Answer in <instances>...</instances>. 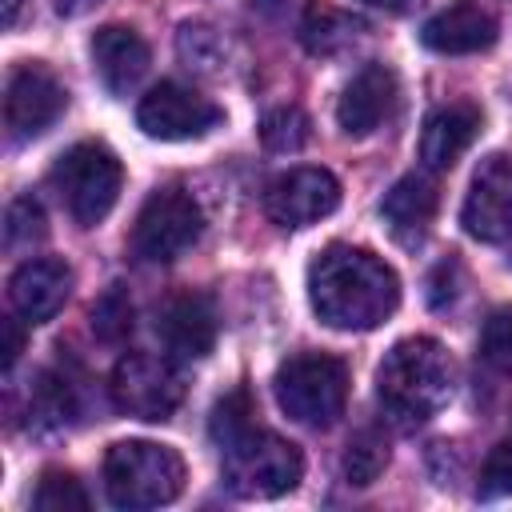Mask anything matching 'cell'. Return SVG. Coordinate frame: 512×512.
Wrapping results in <instances>:
<instances>
[{
	"label": "cell",
	"mask_w": 512,
	"mask_h": 512,
	"mask_svg": "<svg viewBox=\"0 0 512 512\" xmlns=\"http://www.w3.org/2000/svg\"><path fill=\"white\" fill-rule=\"evenodd\" d=\"M312 312L340 332H372L400 304V276L368 248L328 244L308 264Z\"/></svg>",
	"instance_id": "cell-1"
},
{
	"label": "cell",
	"mask_w": 512,
	"mask_h": 512,
	"mask_svg": "<svg viewBox=\"0 0 512 512\" xmlns=\"http://www.w3.org/2000/svg\"><path fill=\"white\" fill-rule=\"evenodd\" d=\"M456 392V360L432 336L396 340L376 368V400L388 416L420 424L436 416Z\"/></svg>",
	"instance_id": "cell-2"
},
{
	"label": "cell",
	"mask_w": 512,
	"mask_h": 512,
	"mask_svg": "<svg viewBox=\"0 0 512 512\" xmlns=\"http://www.w3.org/2000/svg\"><path fill=\"white\" fill-rule=\"evenodd\" d=\"M104 492L128 512L172 504L184 492V460L156 440H120L104 456Z\"/></svg>",
	"instance_id": "cell-3"
},
{
	"label": "cell",
	"mask_w": 512,
	"mask_h": 512,
	"mask_svg": "<svg viewBox=\"0 0 512 512\" xmlns=\"http://www.w3.org/2000/svg\"><path fill=\"white\" fill-rule=\"evenodd\" d=\"M276 404L304 428H328L348 404V368L328 352H296L272 376Z\"/></svg>",
	"instance_id": "cell-4"
},
{
	"label": "cell",
	"mask_w": 512,
	"mask_h": 512,
	"mask_svg": "<svg viewBox=\"0 0 512 512\" xmlns=\"http://www.w3.org/2000/svg\"><path fill=\"white\" fill-rule=\"evenodd\" d=\"M220 452H224V464H220L224 484L240 500H276V496L292 492L304 472L300 448L264 428H248Z\"/></svg>",
	"instance_id": "cell-5"
},
{
	"label": "cell",
	"mask_w": 512,
	"mask_h": 512,
	"mask_svg": "<svg viewBox=\"0 0 512 512\" xmlns=\"http://www.w3.org/2000/svg\"><path fill=\"white\" fill-rule=\"evenodd\" d=\"M48 184L56 188L68 216L80 228H92L116 208L120 188H124V168L112 148L88 140V144H72L68 152L56 156Z\"/></svg>",
	"instance_id": "cell-6"
},
{
	"label": "cell",
	"mask_w": 512,
	"mask_h": 512,
	"mask_svg": "<svg viewBox=\"0 0 512 512\" xmlns=\"http://www.w3.org/2000/svg\"><path fill=\"white\" fill-rule=\"evenodd\" d=\"M204 232V212L184 188H156L132 224V252L144 264L180 260Z\"/></svg>",
	"instance_id": "cell-7"
},
{
	"label": "cell",
	"mask_w": 512,
	"mask_h": 512,
	"mask_svg": "<svg viewBox=\"0 0 512 512\" xmlns=\"http://www.w3.org/2000/svg\"><path fill=\"white\" fill-rule=\"evenodd\" d=\"M112 400L136 420H168L184 400V376L168 356L124 352L112 368Z\"/></svg>",
	"instance_id": "cell-8"
},
{
	"label": "cell",
	"mask_w": 512,
	"mask_h": 512,
	"mask_svg": "<svg viewBox=\"0 0 512 512\" xmlns=\"http://www.w3.org/2000/svg\"><path fill=\"white\" fill-rule=\"evenodd\" d=\"M64 108H68V92L44 64L28 60V64H16L8 72V84H4V128H8L12 144L44 136L60 120Z\"/></svg>",
	"instance_id": "cell-9"
},
{
	"label": "cell",
	"mask_w": 512,
	"mask_h": 512,
	"mask_svg": "<svg viewBox=\"0 0 512 512\" xmlns=\"http://www.w3.org/2000/svg\"><path fill=\"white\" fill-rule=\"evenodd\" d=\"M460 224L480 244H504L512 236V156L492 152L476 164Z\"/></svg>",
	"instance_id": "cell-10"
},
{
	"label": "cell",
	"mask_w": 512,
	"mask_h": 512,
	"mask_svg": "<svg viewBox=\"0 0 512 512\" xmlns=\"http://www.w3.org/2000/svg\"><path fill=\"white\" fill-rule=\"evenodd\" d=\"M220 120H224V112L208 96H200L184 84H172V80L156 84L136 104V124L152 140H200L212 128H220Z\"/></svg>",
	"instance_id": "cell-11"
},
{
	"label": "cell",
	"mask_w": 512,
	"mask_h": 512,
	"mask_svg": "<svg viewBox=\"0 0 512 512\" xmlns=\"http://www.w3.org/2000/svg\"><path fill=\"white\" fill-rule=\"evenodd\" d=\"M340 208V180L328 168H288L264 192V212L280 228H308Z\"/></svg>",
	"instance_id": "cell-12"
},
{
	"label": "cell",
	"mask_w": 512,
	"mask_h": 512,
	"mask_svg": "<svg viewBox=\"0 0 512 512\" xmlns=\"http://www.w3.org/2000/svg\"><path fill=\"white\" fill-rule=\"evenodd\" d=\"M396 100H400V80L388 64H364L340 92V104H336V124L344 136L352 140H364L372 136L392 112H396Z\"/></svg>",
	"instance_id": "cell-13"
},
{
	"label": "cell",
	"mask_w": 512,
	"mask_h": 512,
	"mask_svg": "<svg viewBox=\"0 0 512 512\" xmlns=\"http://www.w3.org/2000/svg\"><path fill=\"white\" fill-rule=\"evenodd\" d=\"M72 292V268L56 256L24 260L8 280V300L24 324H48Z\"/></svg>",
	"instance_id": "cell-14"
},
{
	"label": "cell",
	"mask_w": 512,
	"mask_h": 512,
	"mask_svg": "<svg viewBox=\"0 0 512 512\" xmlns=\"http://www.w3.org/2000/svg\"><path fill=\"white\" fill-rule=\"evenodd\" d=\"M496 36H500L496 16L488 8H480V4H472V0H456V4L440 8L420 28L424 48H432L440 56H472V52H484V48L496 44Z\"/></svg>",
	"instance_id": "cell-15"
},
{
	"label": "cell",
	"mask_w": 512,
	"mask_h": 512,
	"mask_svg": "<svg viewBox=\"0 0 512 512\" xmlns=\"http://www.w3.org/2000/svg\"><path fill=\"white\" fill-rule=\"evenodd\" d=\"M156 332L176 360H204L216 344V308L204 292H180L160 308Z\"/></svg>",
	"instance_id": "cell-16"
},
{
	"label": "cell",
	"mask_w": 512,
	"mask_h": 512,
	"mask_svg": "<svg viewBox=\"0 0 512 512\" xmlns=\"http://www.w3.org/2000/svg\"><path fill=\"white\" fill-rule=\"evenodd\" d=\"M480 104L472 100H452L444 108H436L428 120H424V132H420V160L428 172H448L468 148L472 140L480 136Z\"/></svg>",
	"instance_id": "cell-17"
},
{
	"label": "cell",
	"mask_w": 512,
	"mask_h": 512,
	"mask_svg": "<svg viewBox=\"0 0 512 512\" xmlns=\"http://www.w3.org/2000/svg\"><path fill=\"white\" fill-rule=\"evenodd\" d=\"M92 64H96L100 84L112 96H128L144 80V72L152 64V52L140 40V32H132L124 24H104L92 36Z\"/></svg>",
	"instance_id": "cell-18"
},
{
	"label": "cell",
	"mask_w": 512,
	"mask_h": 512,
	"mask_svg": "<svg viewBox=\"0 0 512 512\" xmlns=\"http://www.w3.org/2000/svg\"><path fill=\"white\" fill-rule=\"evenodd\" d=\"M436 204H440L436 180H432L428 172H408V176H400V180L384 192L380 216H384L392 240H400V244L412 248V244H420V240L428 236V228H432V220H436Z\"/></svg>",
	"instance_id": "cell-19"
},
{
	"label": "cell",
	"mask_w": 512,
	"mask_h": 512,
	"mask_svg": "<svg viewBox=\"0 0 512 512\" xmlns=\"http://www.w3.org/2000/svg\"><path fill=\"white\" fill-rule=\"evenodd\" d=\"M364 32V24L344 12V8H332L324 0H312L300 16V44L312 52V56H336L344 52L356 36Z\"/></svg>",
	"instance_id": "cell-20"
},
{
	"label": "cell",
	"mask_w": 512,
	"mask_h": 512,
	"mask_svg": "<svg viewBox=\"0 0 512 512\" xmlns=\"http://www.w3.org/2000/svg\"><path fill=\"white\" fill-rule=\"evenodd\" d=\"M340 468H344V480H348V484L368 488V484L388 468V440H384L380 432H372V428L356 432V436L348 440V448H344Z\"/></svg>",
	"instance_id": "cell-21"
},
{
	"label": "cell",
	"mask_w": 512,
	"mask_h": 512,
	"mask_svg": "<svg viewBox=\"0 0 512 512\" xmlns=\"http://www.w3.org/2000/svg\"><path fill=\"white\" fill-rule=\"evenodd\" d=\"M312 136V120L296 104H280L260 120V140L268 152H300Z\"/></svg>",
	"instance_id": "cell-22"
},
{
	"label": "cell",
	"mask_w": 512,
	"mask_h": 512,
	"mask_svg": "<svg viewBox=\"0 0 512 512\" xmlns=\"http://www.w3.org/2000/svg\"><path fill=\"white\" fill-rule=\"evenodd\" d=\"M252 416H256L252 392H248V388H232L224 400H216V408H212V416H208V432H212V440L224 448V444H232L236 436H244L248 428H256Z\"/></svg>",
	"instance_id": "cell-23"
},
{
	"label": "cell",
	"mask_w": 512,
	"mask_h": 512,
	"mask_svg": "<svg viewBox=\"0 0 512 512\" xmlns=\"http://www.w3.org/2000/svg\"><path fill=\"white\" fill-rule=\"evenodd\" d=\"M32 508L36 512H84L88 508V492L72 472L48 468L32 492Z\"/></svg>",
	"instance_id": "cell-24"
},
{
	"label": "cell",
	"mask_w": 512,
	"mask_h": 512,
	"mask_svg": "<svg viewBox=\"0 0 512 512\" xmlns=\"http://www.w3.org/2000/svg\"><path fill=\"white\" fill-rule=\"evenodd\" d=\"M44 232H48L44 228V208L32 196H20V200L8 204V212H4V248H12V252L32 248V244L44 240Z\"/></svg>",
	"instance_id": "cell-25"
},
{
	"label": "cell",
	"mask_w": 512,
	"mask_h": 512,
	"mask_svg": "<svg viewBox=\"0 0 512 512\" xmlns=\"http://www.w3.org/2000/svg\"><path fill=\"white\" fill-rule=\"evenodd\" d=\"M92 332H96L100 340H108V344H116V340H124V336L132 332V300L124 296L120 284H112V288L92 304Z\"/></svg>",
	"instance_id": "cell-26"
},
{
	"label": "cell",
	"mask_w": 512,
	"mask_h": 512,
	"mask_svg": "<svg viewBox=\"0 0 512 512\" xmlns=\"http://www.w3.org/2000/svg\"><path fill=\"white\" fill-rule=\"evenodd\" d=\"M480 356L492 368L512 372V304L508 308H496L484 320V328H480Z\"/></svg>",
	"instance_id": "cell-27"
},
{
	"label": "cell",
	"mask_w": 512,
	"mask_h": 512,
	"mask_svg": "<svg viewBox=\"0 0 512 512\" xmlns=\"http://www.w3.org/2000/svg\"><path fill=\"white\" fill-rule=\"evenodd\" d=\"M32 416H36V424L60 428V424L72 416V388H68V380L40 376L36 396H32Z\"/></svg>",
	"instance_id": "cell-28"
},
{
	"label": "cell",
	"mask_w": 512,
	"mask_h": 512,
	"mask_svg": "<svg viewBox=\"0 0 512 512\" xmlns=\"http://www.w3.org/2000/svg\"><path fill=\"white\" fill-rule=\"evenodd\" d=\"M476 492L484 500H500V496H512V440L496 444L484 464H480V480H476Z\"/></svg>",
	"instance_id": "cell-29"
},
{
	"label": "cell",
	"mask_w": 512,
	"mask_h": 512,
	"mask_svg": "<svg viewBox=\"0 0 512 512\" xmlns=\"http://www.w3.org/2000/svg\"><path fill=\"white\" fill-rule=\"evenodd\" d=\"M0 340H4V344H0V352H4V372H8V368L16 364V356L24 352V332H20V320H12V316H8V320H0Z\"/></svg>",
	"instance_id": "cell-30"
},
{
	"label": "cell",
	"mask_w": 512,
	"mask_h": 512,
	"mask_svg": "<svg viewBox=\"0 0 512 512\" xmlns=\"http://www.w3.org/2000/svg\"><path fill=\"white\" fill-rule=\"evenodd\" d=\"M364 4H372V8H384V12H408L416 0H364Z\"/></svg>",
	"instance_id": "cell-31"
},
{
	"label": "cell",
	"mask_w": 512,
	"mask_h": 512,
	"mask_svg": "<svg viewBox=\"0 0 512 512\" xmlns=\"http://www.w3.org/2000/svg\"><path fill=\"white\" fill-rule=\"evenodd\" d=\"M20 4H24V0H4V24H8V28L20 20Z\"/></svg>",
	"instance_id": "cell-32"
}]
</instances>
